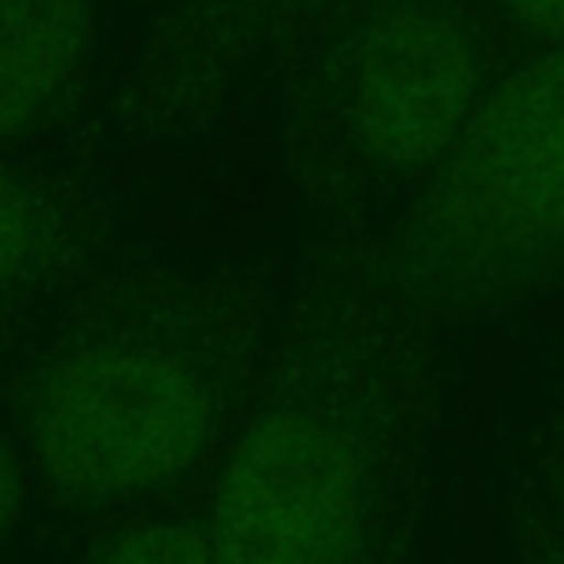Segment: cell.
I'll use <instances>...</instances> for the list:
<instances>
[{
	"label": "cell",
	"mask_w": 564,
	"mask_h": 564,
	"mask_svg": "<svg viewBox=\"0 0 564 564\" xmlns=\"http://www.w3.org/2000/svg\"><path fill=\"white\" fill-rule=\"evenodd\" d=\"M272 316L252 279L223 269H140L77 300L11 399L44 498L107 514L176 488L239 419Z\"/></svg>",
	"instance_id": "6da1fadb"
},
{
	"label": "cell",
	"mask_w": 564,
	"mask_h": 564,
	"mask_svg": "<svg viewBox=\"0 0 564 564\" xmlns=\"http://www.w3.org/2000/svg\"><path fill=\"white\" fill-rule=\"evenodd\" d=\"M376 425L329 269L296 275L216 468L209 564H372Z\"/></svg>",
	"instance_id": "7a4b0ae2"
},
{
	"label": "cell",
	"mask_w": 564,
	"mask_h": 564,
	"mask_svg": "<svg viewBox=\"0 0 564 564\" xmlns=\"http://www.w3.org/2000/svg\"><path fill=\"white\" fill-rule=\"evenodd\" d=\"M478 51L429 0H339L303 18L259 87L296 199L336 209L369 180L432 173L478 107Z\"/></svg>",
	"instance_id": "3957f363"
},
{
	"label": "cell",
	"mask_w": 564,
	"mask_h": 564,
	"mask_svg": "<svg viewBox=\"0 0 564 564\" xmlns=\"http://www.w3.org/2000/svg\"><path fill=\"white\" fill-rule=\"evenodd\" d=\"M425 226L468 259L564 242V51L528 64L475 107L435 170Z\"/></svg>",
	"instance_id": "277c9868"
},
{
	"label": "cell",
	"mask_w": 564,
	"mask_h": 564,
	"mask_svg": "<svg viewBox=\"0 0 564 564\" xmlns=\"http://www.w3.org/2000/svg\"><path fill=\"white\" fill-rule=\"evenodd\" d=\"M306 0H153L110 61L107 113L123 150L186 147L259 90Z\"/></svg>",
	"instance_id": "5b68a950"
},
{
	"label": "cell",
	"mask_w": 564,
	"mask_h": 564,
	"mask_svg": "<svg viewBox=\"0 0 564 564\" xmlns=\"http://www.w3.org/2000/svg\"><path fill=\"white\" fill-rule=\"evenodd\" d=\"M117 130L107 107L0 153V333L67 290L117 209Z\"/></svg>",
	"instance_id": "8992f818"
},
{
	"label": "cell",
	"mask_w": 564,
	"mask_h": 564,
	"mask_svg": "<svg viewBox=\"0 0 564 564\" xmlns=\"http://www.w3.org/2000/svg\"><path fill=\"white\" fill-rule=\"evenodd\" d=\"M117 34L107 0H0V153L107 107Z\"/></svg>",
	"instance_id": "52a82bcc"
},
{
	"label": "cell",
	"mask_w": 564,
	"mask_h": 564,
	"mask_svg": "<svg viewBox=\"0 0 564 564\" xmlns=\"http://www.w3.org/2000/svg\"><path fill=\"white\" fill-rule=\"evenodd\" d=\"M90 564H209L203 524L186 518H147L113 534Z\"/></svg>",
	"instance_id": "ba28073f"
},
{
	"label": "cell",
	"mask_w": 564,
	"mask_h": 564,
	"mask_svg": "<svg viewBox=\"0 0 564 564\" xmlns=\"http://www.w3.org/2000/svg\"><path fill=\"white\" fill-rule=\"evenodd\" d=\"M28 508V468L18 448L0 435V561L11 554Z\"/></svg>",
	"instance_id": "9c48e42d"
},
{
	"label": "cell",
	"mask_w": 564,
	"mask_h": 564,
	"mask_svg": "<svg viewBox=\"0 0 564 564\" xmlns=\"http://www.w3.org/2000/svg\"><path fill=\"white\" fill-rule=\"evenodd\" d=\"M501 8L534 34L564 37V0H501Z\"/></svg>",
	"instance_id": "30bf717a"
},
{
	"label": "cell",
	"mask_w": 564,
	"mask_h": 564,
	"mask_svg": "<svg viewBox=\"0 0 564 564\" xmlns=\"http://www.w3.org/2000/svg\"><path fill=\"white\" fill-rule=\"evenodd\" d=\"M107 4H110V11H113V18H117L120 34H123L130 24H137V21L153 8V0H107ZM120 34H117V41H120Z\"/></svg>",
	"instance_id": "8fae6325"
},
{
	"label": "cell",
	"mask_w": 564,
	"mask_h": 564,
	"mask_svg": "<svg viewBox=\"0 0 564 564\" xmlns=\"http://www.w3.org/2000/svg\"><path fill=\"white\" fill-rule=\"evenodd\" d=\"M333 4H339V0H306L303 11H300V18H296V24H300L303 18H313V14H319V11L333 8ZM296 24H293V28H296ZM290 34H293V31H290Z\"/></svg>",
	"instance_id": "7c38bea8"
}]
</instances>
